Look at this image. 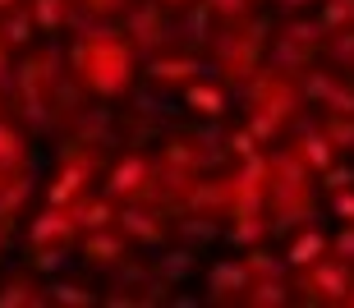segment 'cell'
Segmentation results:
<instances>
[{
	"label": "cell",
	"mask_w": 354,
	"mask_h": 308,
	"mask_svg": "<svg viewBox=\"0 0 354 308\" xmlns=\"http://www.w3.org/2000/svg\"><path fill=\"white\" fill-rule=\"evenodd\" d=\"M133 41L111 28V19L79 23L74 46H69V69L74 79L97 97H124L133 83Z\"/></svg>",
	"instance_id": "obj_1"
},
{
	"label": "cell",
	"mask_w": 354,
	"mask_h": 308,
	"mask_svg": "<svg viewBox=\"0 0 354 308\" xmlns=\"http://www.w3.org/2000/svg\"><path fill=\"white\" fill-rule=\"evenodd\" d=\"M313 180L317 175L304 166V157L295 148L272 152V198H267V212H272L276 230H299V226L317 221Z\"/></svg>",
	"instance_id": "obj_2"
},
{
	"label": "cell",
	"mask_w": 354,
	"mask_h": 308,
	"mask_svg": "<svg viewBox=\"0 0 354 308\" xmlns=\"http://www.w3.org/2000/svg\"><path fill=\"white\" fill-rule=\"evenodd\" d=\"M267 46H272V28H267L263 19H249V14H244V19H235V23H225V32L212 37L216 74H221L225 83L244 88V83L267 65Z\"/></svg>",
	"instance_id": "obj_3"
},
{
	"label": "cell",
	"mask_w": 354,
	"mask_h": 308,
	"mask_svg": "<svg viewBox=\"0 0 354 308\" xmlns=\"http://www.w3.org/2000/svg\"><path fill=\"white\" fill-rule=\"evenodd\" d=\"M60 65H65V51L60 46H37L28 51L19 65H14V93H19V106H24V120L46 124L51 120V102L60 93Z\"/></svg>",
	"instance_id": "obj_4"
},
{
	"label": "cell",
	"mask_w": 354,
	"mask_h": 308,
	"mask_svg": "<svg viewBox=\"0 0 354 308\" xmlns=\"http://www.w3.org/2000/svg\"><path fill=\"white\" fill-rule=\"evenodd\" d=\"M244 97H249L253 110H263V115H272V120H281V124L299 120V110L308 106L304 79L299 74H286V69H276V65L258 69V74L244 83Z\"/></svg>",
	"instance_id": "obj_5"
},
{
	"label": "cell",
	"mask_w": 354,
	"mask_h": 308,
	"mask_svg": "<svg viewBox=\"0 0 354 308\" xmlns=\"http://www.w3.org/2000/svg\"><path fill=\"white\" fill-rule=\"evenodd\" d=\"M97 171H102V148H97V143H79L74 152L60 157V171H55L51 189H46V202H60V207L79 202L83 193H88Z\"/></svg>",
	"instance_id": "obj_6"
},
{
	"label": "cell",
	"mask_w": 354,
	"mask_h": 308,
	"mask_svg": "<svg viewBox=\"0 0 354 308\" xmlns=\"http://www.w3.org/2000/svg\"><path fill=\"white\" fill-rule=\"evenodd\" d=\"M295 290H304L308 299L317 304H345L354 290V276H350V262L341 258H322L313 267H299L295 271Z\"/></svg>",
	"instance_id": "obj_7"
},
{
	"label": "cell",
	"mask_w": 354,
	"mask_h": 308,
	"mask_svg": "<svg viewBox=\"0 0 354 308\" xmlns=\"http://www.w3.org/2000/svg\"><path fill=\"white\" fill-rule=\"evenodd\" d=\"M157 180V161L143 157V152H129V157H120L106 175V193L115 202H138L147 193V184Z\"/></svg>",
	"instance_id": "obj_8"
},
{
	"label": "cell",
	"mask_w": 354,
	"mask_h": 308,
	"mask_svg": "<svg viewBox=\"0 0 354 308\" xmlns=\"http://www.w3.org/2000/svg\"><path fill=\"white\" fill-rule=\"evenodd\" d=\"M267 198H272V157L258 152L235 166V216L267 207Z\"/></svg>",
	"instance_id": "obj_9"
},
{
	"label": "cell",
	"mask_w": 354,
	"mask_h": 308,
	"mask_svg": "<svg viewBox=\"0 0 354 308\" xmlns=\"http://www.w3.org/2000/svg\"><path fill=\"white\" fill-rule=\"evenodd\" d=\"M124 37H129L133 51L147 55V60L166 46L171 28H166V19H161V5H157V0H147V5H129V14H124Z\"/></svg>",
	"instance_id": "obj_10"
},
{
	"label": "cell",
	"mask_w": 354,
	"mask_h": 308,
	"mask_svg": "<svg viewBox=\"0 0 354 308\" xmlns=\"http://www.w3.org/2000/svg\"><path fill=\"white\" fill-rule=\"evenodd\" d=\"M304 93H308V102L327 106V115H354V88L345 79H336L331 69H308Z\"/></svg>",
	"instance_id": "obj_11"
},
{
	"label": "cell",
	"mask_w": 354,
	"mask_h": 308,
	"mask_svg": "<svg viewBox=\"0 0 354 308\" xmlns=\"http://www.w3.org/2000/svg\"><path fill=\"white\" fill-rule=\"evenodd\" d=\"M147 79L157 88H189V83L203 79V60L189 51H157L147 60Z\"/></svg>",
	"instance_id": "obj_12"
},
{
	"label": "cell",
	"mask_w": 354,
	"mask_h": 308,
	"mask_svg": "<svg viewBox=\"0 0 354 308\" xmlns=\"http://www.w3.org/2000/svg\"><path fill=\"white\" fill-rule=\"evenodd\" d=\"M79 253L88 258L92 267H124V258H129V235H124L120 226L83 230L79 235Z\"/></svg>",
	"instance_id": "obj_13"
},
{
	"label": "cell",
	"mask_w": 354,
	"mask_h": 308,
	"mask_svg": "<svg viewBox=\"0 0 354 308\" xmlns=\"http://www.w3.org/2000/svg\"><path fill=\"white\" fill-rule=\"evenodd\" d=\"M79 235V221H74V207H60V202H46L37 216H32V226H28V249H37V244H69Z\"/></svg>",
	"instance_id": "obj_14"
},
{
	"label": "cell",
	"mask_w": 354,
	"mask_h": 308,
	"mask_svg": "<svg viewBox=\"0 0 354 308\" xmlns=\"http://www.w3.org/2000/svg\"><path fill=\"white\" fill-rule=\"evenodd\" d=\"M331 253V240H327V230L317 226H299V230H290V244H286V262L295 271L299 267H313V262H322V258Z\"/></svg>",
	"instance_id": "obj_15"
},
{
	"label": "cell",
	"mask_w": 354,
	"mask_h": 308,
	"mask_svg": "<svg viewBox=\"0 0 354 308\" xmlns=\"http://www.w3.org/2000/svg\"><path fill=\"white\" fill-rule=\"evenodd\" d=\"M115 226L129 235V244H161V240H166V221H161V212H157V207H147V202L124 207Z\"/></svg>",
	"instance_id": "obj_16"
},
{
	"label": "cell",
	"mask_w": 354,
	"mask_h": 308,
	"mask_svg": "<svg viewBox=\"0 0 354 308\" xmlns=\"http://www.w3.org/2000/svg\"><path fill=\"white\" fill-rule=\"evenodd\" d=\"M249 295V271H244V258L235 262H216L207 271V299H221V304H235V299Z\"/></svg>",
	"instance_id": "obj_17"
},
{
	"label": "cell",
	"mask_w": 354,
	"mask_h": 308,
	"mask_svg": "<svg viewBox=\"0 0 354 308\" xmlns=\"http://www.w3.org/2000/svg\"><path fill=\"white\" fill-rule=\"evenodd\" d=\"M184 106L194 110L198 120H221L225 106H230V88L225 83H207V79H198L184 88Z\"/></svg>",
	"instance_id": "obj_18"
},
{
	"label": "cell",
	"mask_w": 354,
	"mask_h": 308,
	"mask_svg": "<svg viewBox=\"0 0 354 308\" xmlns=\"http://www.w3.org/2000/svg\"><path fill=\"white\" fill-rule=\"evenodd\" d=\"M290 148L299 152V157H304V166H308L313 175H327L331 166H336V143H331V138L322 134V124H317V129H304V134L295 138Z\"/></svg>",
	"instance_id": "obj_19"
},
{
	"label": "cell",
	"mask_w": 354,
	"mask_h": 308,
	"mask_svg": "<svg viewBox=\"0 0 354 308\" xmlns=\"http://www.w3.org/2000/svg\"><path fill=\"white\" fill-rule=\"evenodd\" d=\"M272 230H276V221H272V212H267V207L230 216V240H235L239 249H263Z\"/></svg>",
	"instance_id": "obj_20"
},
{
	"label": "cell",
	"mask_w": 354,
	"mask_h": 308,
	"mask_svg": "<svg viewBox=\"0 0 354 308\" xmlns=\"http://www.w3.org/2000/svg\"><path fill=\"white\" fill-rule=\"evenodd\" d=\"M313 55L317 51H308V46H299V41H290V37H281L276 32L272 37V46H267V65H276V69H286V74H308L313 69Z\"/></svg>",
	"instance_id": "obj_21"
},
{
	"label": "cell",
	"mask_w": 354,
	"mask_h": 308,
	"mask_svg": "<svg viewBox=\"0 0 354 308\" xmlns=\"http://www.w3.org/2000/svg\"><path fill=\"white\" fill-rule=\"evenodd\" d=\"M69 207H74L79 235H83V230H106V226H115V221H120V207H115L111 193H106V198H88V193H83V198L69 202Z\"/></svg>",
	"instance_id": "obj_22"
},
{
	"label": "cell",
	"mask_w": 354,
	"mask_h": 308,
	"mask_svg": "<svg viewBox=\"0 0 354 308\" xmlns=\"http://www.w3.org/2000/svg\"><path fill=\"white\" fill-rule=\"evenodd\" d=\"M32 5V19H37L41 32H60V28L79 23V0H28Z\"/></svg>",
	"instance_id": "obj_23"
},
{
	"label": "cell",
	"mask_w": 354,
	"mask_h": 308,
	"mask_svg": "<svg viewBox=\"0 0 354 308\" xmlns=\"http://www.w3.org/2000/svg\"><path fill=\"white\" fill-rule=\"evenodd\" d=\"M51 304V290H41L32 276H10L0 285V308H41Z\"/></svg>",
	"instance_id": "obj_24"
},
{
	"label": "cell",
	"mask_w": 354,
	"mask_h": 308,
	"mask_svg": "<svg viewBox=\"0 0 354 308\" xmlns=\"http://www.w3.org/2000/svg\"><path fill=\"white\" fill-rule=\"evenodd\" d=\"M28 198H32V175H28V166H24V171H14L10 180H5V189H0V221L10 226L14 216H24Z\"/></svg>",
	"instance_id": "obj_25"
},
{
	"label": "cell",
	"mask_w": 354,
	"mask_h": 308,
	"mask_svg": "<svg viewBox=\"0 0 354 308\" xmlns=\"http://www.w3.org/2000/svg\"><path fill=\"white\" fill-rule=\"evenodd\" d=\"M32 28H37V19H32V5H28V0L0 14V32H5V41H10V51H28Z\"/></svg>",
	"instance_id": "obj_26"
},
{
	"label": "cell",
	"mask_w": 354,
	"mask_h": 308,
	"mask_svg": "<svg viewBox=\"0 0 354 308\" xmlns=\"http://www.w3.org/2000/svg\"><path fill=\"white\" fill-rule=\"evenodd\" d=\"M281 37H290V41H299V46H308V51H317V46H327V23L322 19H295L290 14L286 19V28H281Z\"/></svg>",
	"instance_id": "obj_27"
},
{
	"label": "cell",
	"mask_w": 354,
	"mask_h": 308,
	"mask_svg": "<svg viewBox=\"0 0 354 308\" xmlns=\"http://www.w3.org/2000/svg\"><path fill=\"white\" fill-rule=\"evenodd\" d=\"M244 271H249V285L253 281H276V276L290 271V262H286V253L276 258V253H263V249H249L244 253Z\"/></svg>",
	"instance_id": "obj_28"
},
{
	"label": "cell",
	"mask_w": 354,
	"mask_h": 308,
	"mask_svg": "<svg viewBox=\"0 0 354 308\" xmlns=\"http://www.w3.org/2000/svg\"><path fill=\"white\" fill-rule=\"evenodd\" d=\"M28 166V143H24V134L14 129V124H5L0 120V171H24Z\"/></svg>",
	"instance_id": "obj_29"
},
{
	"label": "cell",
	"mask_w": 354,
	"mask_h": 308,
	"mask_svg": "<svg viewBox=\"0 0 354 308\" xmlns=\"http://www.w3.org/2000/svg\"><path fill=\"white\" fill-rule=\"evenodd\" d=\"M286 299H290V285H286V276H276V281H253L249 295H244V304H253V308H281Z\"/></svg>",
	"instance_id": "obj_30"
},
{
	"label": "cell",
	"mask_w": 354,
	"mask_h": 308,
	"mask_svg": "<svg viewBox=\"0 0 354 308\" xmlns=\"http://www.w3.org/2000/svg\"><path fill=\"white\" fill-rule=\"evenodd\" d=\"M106 134H111L106 110H83V115H74V143H97V148H102Z\"/></svg>",
	"instance_id": "obj_31"
},
{
	"label": "cell",
	"mask_w": 354,
	"mask_h": 308,
	"mask_svg": "<svg viewBox=\"0 0 354 308\" xmlns=\"http://www.w3.org/2000/svg\"><path fill=\"white\" fill-rule=\"evenodd\" d=\"M327 32H354V0H322Z\"/></svg>",
	"instance_id": "obj_32"
},
{
	"label": "cell",
	"mask_w": 354,
	"mask_h": 308,
	"mask_svg": "<svg viewBox=\"0 0 354 308\" xmlns=\"http://www.w3.org/2000/svg\"><path fill=\"white\" fill-rule=\"evenodd\" d=\"M322 134L336 143V152H354V115H327Z\"/></svg>",
	"instance_id": "obj_33"
},
{
	"label": "cell",
	"mask_w": 354,
	"mask_h": 308,
	"mask_svg": "<svg viewBox=\"0 0 354 308\" xmlns=\"http://www.w3.org/2000/svg\"><path fill=\"white\" fill-rule=\"evenodd\" d=\"M51 304H60V308H88L92 304V290H88V285H79V281H55L51 285Z\"/></svg>",
	"instance_id": "obj_34"
},
{
	"label": "cell",
	"mask_w": 354,
	"mask_h": 308,
	"mask_svg": "<svg viewBox=\"0 0 354 308\" xmlns=\"http://www.w3.org/2000/svg\"><path fill=\"white\" fill-rule=\"evenodd\" d=\"M65 253H69V244H37L32 249V271H60Z\"/></svg>",
	"instance_id": "obj_35"
},
{
	"label": "cell",
	"mask_w": 354,
	"mask_h": 308,
	"mask_svg": "<svg viewBox=\"0 0 354 308\" xmlns=\"http://www.w3.org/2000/svg\"><path fill=\"white\" fill-rule=\"evenodd\" d=\"M327 55L336 69H354V32H331L327 37Z\"/></svg>",
	"instance_id": "obj_36"
},
{
	"label": "cell",
	"mask_w": 354,
	"mask_h": 308,
	"mask_svg": "<svg viewBox=\"0 0 354 308\" xmlns=\"http://www.w3.org/2000/svg\"><path fill=\"white\" fill-rule=\"evenodd\" d=\"M253 129V138H258V143H276V138H281V129H286V124L281 120H272V115H263V110H253L249 106V120H244Z\"/></svg>",
	"instance_id": "obj_37"
},
{
	"label": "cell",
	"mask_w": 354,
	"mask_h": 308,
	"mask_svg": "<svg viewBox=\"0 0 354 308\" xmlns=\"http://www.w3.org/2000/svg\"><path fill=\"white\" fill-rule=\"evenodd\" d=\"M88 19H124L133 0H79Z\"/></svg>",
	"instance_id": "obj_38"
},
{
	"label": "cell",
	"mask_w": 354,
	"mask_h": 308,
	"mask_svg": "<svg viewBox=\"0 0 354 308\" xmlns=\"http://www.w3.org/2000/svg\"><path fill=\"white\" fill-rule=\"evenodd\" d=\"M225 148L235 152L239 161H249V157H258V152H263V143H258V138H253V129L244 124V129H235V134L225 138Z\"/></svg>",
	"instance_id": "obj_39"
},
{
	"label": "cell",
	"mask_w": 354,
	"mask_h": 308,
	"mask_svg": "<svg viewBox=\"0 0 354 308\" xmlns=\"http://www.w3.org/2000/svg\"><path fill=\"white\" fill-rule=\"evenodd\" d=\"M203 5H207L221 23H235V19H244V14L253 10V0H203Z\"/></svg>",
	"instance_id": "obj_40"
},
{
	"label": "cell",
	"mask_w": 354,
	"mask_h": 308,
	"mask_svg": "<svg viewBox=\"0 0 354 308\" xmlns=\"http://www.w3.org/2000/svg\"><path fill=\"white\" fill-rule=\"evenodd\" d=\"M189 271H194V253H189V249H175V253L161 258V276H166V281H175V276H189Z\"/></svg>",
	"instance_id": "obj_41"
},
{
	"label": "cell",
	"mask_w": 354,
	"mask_h": 308,
	"mask_svg": "<svg viewBox=\"0 0 354 308\" xmlns=\"http://www.w3.org/2000/svg\"><path fill=\"white\" fill-rule=\"evenodd\" d=\"M322 180H327V193H345V189H354V166H341V161H336Z\"/></svg>",
	"instance_id": "obj_42"
},
{
	"label": "cell",
	"mask_w": 354,
	"mask_h": 308,
	"mask_svg": "<svg viewBox=\"0 0 354 308\" xmlns=\"http://www.w3.org/2000/svg\"><path fill=\"white\" fill-rule=\"evenodd\" d=\"M331 258H341V262H354V226H345L341 235H331Z\"/></svg>",
	"instance_id": "obj_43"
},
{
	"label": "cell",
	"mask_w": 354,
	"mask_h": 308,
	"mask_svg": "<svg viewBox=\"0 0 354 308\" xmlns=\"http://www.w3.org/2000/svg\"><path fill=\"white\" fill-rule=\"evenodd\" d=\"M331 216H341L345 226H354V189H345V193H331Z\"/></svg>",
	"instance_id": "obj_44"
},
{
	"label": "cell",
	"mask_w": 354,
	"mask_h": 308,
	"mask_svg": "<svg viewBox=\"0 0 354 308\" xmlns=\"http://www.w3.org/2000/svg\"><path fill=\"white\" fill-rule=\"evenodd\" d=\"M14 79V65H10V41H5V32H0V83Z\"/></svg>",
	"instance_id": "obj_45"
},
{
	"label": "cell",
	"mask_w": 354,
	"mask_h": 308,
	"mask_svg": "<svg viewBox=\"0 0 354 308\" xmlns=\"http://www.w3.org/2000/svg\"><path fill=\"white\" fill-rule=\"evenodd\" d=\"M276 5H281V14L290 19V14H304V10H313L317 0H276Z\"/></svg>",
	"instance_id": "obj_46"
},
{
	"label": "cell",
	"mask_w": 354,
	"mask_h": 308,
	"mask_svg": "<svg viewBox=\"0 0 354 308\" xmlns=\"http://www.w3.org/2000/svg\"><path fill=\"white\" fill-rule=\"evenodd\" d=\"M161 10H189V5H198V0H157Z\"/></svg>",
	"instance_id": "obj_47"
},
{
	"label": "cell",
	"mask_w": 354,
	"mask_h": 308,
	"mask_svg": "<svg viewBox=\"0 0 354 308\" xmlns=\"http://www.w3.org/2000/svg\"><path fill=\"white\" fill-rule=\"evenodd\" d=\"M14 5H24V0H0V14H5V10H14Z\"/></svg>",
	"instance_id": "obj_48"
},
{
	"label": "cell",
	"mask_w": 354,
	"mask_h": 308,
	"mask_svg": "<svg viewBox=\"0 0 354 308\" xmlns=\"http://www.w3.org/2000/svg\"><path fill=\"white\" fill-rule=\"evenodd\" d=\"M0 253H5V221H0Z\"/></svg>",
	"instance_id": "obj_49"
},
{
	"label": "cell",
	"mask_w": 354,
	"mask_h": 308,
	"mask_svg": "<svg viewBox=\"0 0 354 308\" xmlns=\"http://www.w3.org/2000/svg\"><path fill=\"white\" fill-rule=\"evenodd\" d=\"M5 180H10V171H0V189H5Z\"/></svg>",
	"instance_id": "obj_50"
},
{
	"label": "cell",
	"mask_w": 354,
	"mask_h": 308,
	"mask_svg": "<svg viewBox=\"0 0 354 308\" xmlns=\"http://www.w3.org/2000/svg\"><path fill=\"white\" fill-rule=\"evenodd\" d=\"M345 304H354V290H350V299H345Z\"/></svg>",
	"instance_id": "obj_51"
},
{
	"label": "cell",
	"mask_w": 354,
	"mask_h": 308,
	"mask_svg": "<svg viewBox=\"0 0 354 308\" xmlns=\"http://www.w3.org/2000/svg\"><path fill=\"white\" fill-rule=\"evenodd\" d=\"M253 5H258V0H253Z\"/></svg>",
	"instance_id": "obj_52"
},
{
	"label": "cell",
	"mask_w": 354,
	"mask_h": 308,
	"mask_svg": "<svg viewBox=\"0 0 354 308\" xmlns=\"http://www.w3.org/2000/svg\"><path fill=\"white\" fill-rule=\"evenodd\" d=\"M350 74H354V69H350Z\"/></svg>",
	"instance_id": "obj_53"
}]
</instances>
